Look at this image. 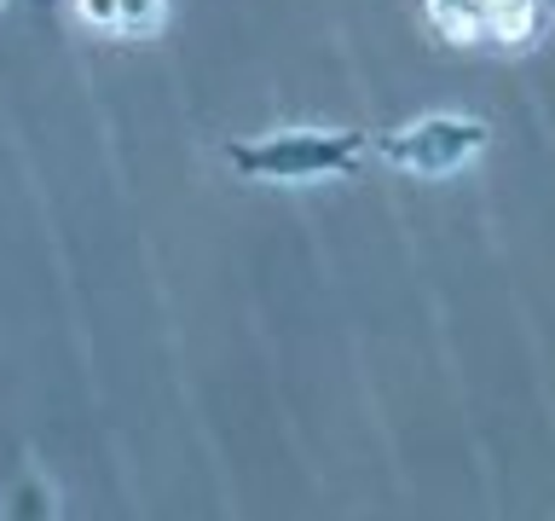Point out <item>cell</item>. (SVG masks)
<instances>
[{"instance_id": "3", "label": "cell", "mask_w": 555, "mask_h": 521, "mask_svg": "<svg viewBox=\"0 0 555 521\" xmlns=\"http://www.w3.org/2000/svg\"><path fill=\"white\" fill-rule=\"evenodd\" d=\"M76 17L87 29L139 41V35H156L168 24V0H76Z\"/></svg>"}, {"instance_id": "4", "label": "cell", "mask_w": 555, "mask_h": 521, "mask_svg": "<svg viewBox=\"0 0 555 521\" xmlns=\"http://www.w3.org/2000/svg\"><path fill=\"white\" fill-rule=\"evenodd\" d=\"M428 29L446 47H492V17L486 0H428Z\"/></svg>"}, {"instance_id": "6", "label": "cell", "mask_w": 555, "mask_h": 521, "mask_svg": "<svg viewBox=\"0 0 555 521\" xmlns=\"http://www.w3.org/2000/svg\"><path fill=\"white\" fill-rule=\"evenodd\" d=\"M0 7H7V0H0Z\"/></svg>"}, {"instance_id": "2", "label": "cell", "mask_w": 555, "mask_h": 521, "mask_svg": "<svg viewBox=\"0 0 555 521\" xmlns=\"http://www.w3.org/2000/svg\"><path fill=\"white\" fill-rule=\"evenodd\" d=\"M486 151H492V122L463 116V111H428V116L399 122V128L376 139L382 163L399 174H416V180H446V174L468 168Z\"/></svg>"}, {"instance_id": "1", "label": "cell", "mask_w": 555, "mask_h": 521, "mask_svg": "<svg viewBox=\"0 0 555 521\" xmlns=\"http://www.w3.org/2000/svg\"><path fill=\"white\" fill-rule=\"evenodd\" d=\"M376 151L364 128H278L225 145V168L255 186H324L359 174V163Z\"/></svg>"}, {"instance_id": "5", "label": "cell", "mask_w": 555, "mask_h": 521, "mask_svg": "<svg viewBox=\"0 0 555 521\" xmlns=\"http://www.w3.org/2000/svg\"><path fill=\"white\" fill-rule=\"evenodd\" d=\"M24 498H29V504H7V516H52V486L29 481V486H24Z\"/></svg>"}]
</instances>
